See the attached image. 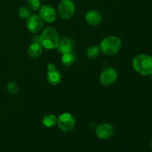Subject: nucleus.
Wrapping results in <instances>:
<instances>
[{"label": "nucleus", "instance_id": "nucleus-1", "mask_svg": "<svg viewBox=\"0 0 152 152\" xmlns=\"http://www.w3.org/2000/svg\"><path fill=\"white\" fill-rule=\"evenodd\" d=\"M59 41L60 37L57 31L52 27L45 28L40 35L41 45L47 50L57 48Z\"/></svg>", "mask_w": 152, "mask_h": 152}, {"label": "nucleus", "instance_id": "nucleus-2", "mask_svg": "<svg viewBox=\"0 0 152 152\" xmlns=\"http://www.w3.org/2000/svg\"><path fill=\"white\" fill-rule=\"evenodd\" d=\"M132 66L141 75H151L152 74V57L148 54L138 55L134 58Z\"/></svg>", "mask_w": 152, "mask_h": 152}, {"label": "nucleus", "instance_id": "nucleus-3", "mask_svg": "<svg viewBox=\"0 0 152 152\" xmlns=\"http://www.w3.org/2000/svg\"><path fill=\"white\" fill-rule=\"evenodd\" d=\"M99 48L103 54L112 56L120 51L122 47V40L120 37L111 36L104 38L99 44Z\"/></svg>", "mask_w": 152, "mask_h": 152}, {"label": "nucleus", "instance_id": "nucleus-4", "mask_svg": "<svg viewBox=\"0 0 152 152\" xmlns=\"http://www.w3.org/2000/svg\"><path fill=\"white\" fill-rule=\"evenodd\" d=\"M76 6L72 0H62L58 5V13L63 19H69L74 16Z\"/></svg>", "mask_w": 152, "mask_h": 152}, {"label": "nucleus", "instance_id": "nucleus-5", "mask_svg": "<svg viewBox=\"0 0 152 152\" xmlns=\"http://www.w3.org/2000/svg\"><path fill=\"white\" fill-rule=\"evenodd\" d=\"M76 119L69 113H64L57 118V125L61 131L64 132H71L75 129Z\"/></svg>", "mask_w": 152, "mask_h": 152}, {"label": "nucleus", "instance_id": "nucleus-6", "mask_svg": "<svg viewBox=\"0 0 152 152\" xmlns=\"http://www.w3.org/2000/svg\"><path fill=\"white\" fill-rule=\"evenodd\" d=\"M28 31L34 34H37L44 28V21L39 15L31 14L26 22Z\"/></svg>", "mask_w": 152, "mask_h": 152}, {"label": "nucleus", "instance_id": "nucleus-7", "mask_svg": "<svg viewBox=\"0 0 152 152\" xmlns=\"http://www.w3.org/2000/svg\"><path fill=\"white\" fill-rule=\"evenodd\" d=\"M100 83L104 86H109L114 84L117 80V72L114 68H106L102 71L99 77Z\"/></svg>", "mask_w": 152, "mask_h": 152}, {"label": "nucleus", "instance_id": "nucleus-8", "mask_svg": "<svg viewBox=\"0 0 152 152\" xmlns=\"http://www.w3.org/2000/svg\"><path fill=\"white\" fill-rule=\"evenodd\" d=\"M39 11L40 17L42 19L44 22L52 23L56 20L57 14H56V10L52 6L49 4L42 5Z\"/></svg>", "mask_w": 152, "mask_h": 152}, {"label": "nucleus", "instance_id": "nucleus-9", "mask_svg": "<svg viewBox=\"0 0 152 152\" xmlns=\"http://www.w3.org/2000/svg\"><path fill=\"white\" fill-rule=\"evenodd\" d=\"M114 128L109 123L99 125L96 129V135L100 140H108L114 135Z\"/></svg>", "mask_w": 152, "mask_h": 152}, {"label": "nucleus", "instance_id": "nucleus-10", "mask_svg": "<svg viewBox=\"0 0 152 152\" xmlns=\"http://www.w3.org/2000/svg\"><path fill=\"white\" fill-rule=\"evenodd\" d=\"M102 17L101 13L96 10H91L86 14V21L92 26L99 25L102 22Z\"/></svg>", "mask_w": 152, "mask_h": 152}, {"label": "nucleus", "instance_id": "nucleus-11", "mask_svg": "<svg viewBox=\"0 0 152 152\" xmlns=\"http://www.w3.org/2000/svg\"><path fill=\"white\" fill-rule=\"evenodd\" d=\"M74 48V43L73 42V40L69 38H67V37H65V38L60 39V41H59V45H58L57 49L59 53H61L62 54H64V53L73 52Z\"/></svg>", "mask_w": 152, "mask_h": 152}, {"label": "nucleus", "instance_id": "nucleus-12", "mask_svg": "<svg viewBox=\"0 0 152 152\" xmlns=\"http://www.w3.org/2000/svg\"><path fill=\"white\" fill-rule=\"evenodd\" d=\"M62 74L57 70H54L52 71H48L47 80L52 86H56L59 84L62 81Z\"/></svg>", "mask_w": 152, "mask_h": 152}, {"label": "nucleus", "instance_id": "nucleus-13", "mask_svg": "<svg viewBox=\"0 0 152 152\" xmlns=\"http://www.w3.org/2000/svg\"><path fill=\"white\" fill-rule=\"evenodd\" d=\"M43 50L42 46L40 44L32 43L28 49V53L32 59H37L42 54Z\"/></svg>", "mask_w": 152, "mask_h": 152}, {"label": "nucleus", "instance_id": "nucleus-14", "mask_svg": "<svg viewBox=\"0 0 152 152\" xmlns=\"http://www.w3.org/2000/svg\"><path fill=\"white\" fill-rule=\"evenodd\" d=\"M76 59H77V57H76L75 54L73 52H71V53H67L62 54V58H61V62H62V65L66 67H68L73 65L76 61Z\"/></svg>", "mask_w": 152, "mask_h": 152}, {"label": "nucleus", "instance_id": "nucleus-15", "mask_svg": "<svg viewBox=\"0 0 152 152\" xmlns=\"http://www.w3.org/2000/svg\"><path fill=\"white\" fill-rule=\"evenodd\" d=\"M42 124L47 128H52L57 124V117L53 114H48L42 118Z\"/></svg>", "mask_w": 152, "mask_h": 152}, {"label": "nucleus", "instance_id": "nucleus-16", "mask_svg": "<svg viewBox=\"0 0 152 152\" xmlns=\"http://www.w3.org/2000/svg\"><path fill=\"white\" fill-rule=\"evenodd\" d=\"M101 53L100 48L99 45H92L89 47V48L87 50V56L90 59H96L98 58Z\"/></svg>", "mask_w": 152, "mask_h": 152}, {"label": "nucleus", "instance_id": "nucleus-17", "mask_svg": "<svg viewBox=\"0 0 152 152\" xmlns=\"http://www.w3.org/2000/svg\"><path fill=\"white\" fill-rule=\"evenodd\" d=\"M41 1L40 0H28L27 1V7L31 10L37 11L41 7Z\"/></svg>", "mask_w": 152, "mask_h": 152}, {"label": "nucleus", "instance_id": "nucleus-18", "mask_svg": "<svg viewBox=\"0 0 152 152\" xmlns=\"http://www.w3.org/2000/svg\"><path fill=\"white\" fill-rule=\"evenodd\" d=\"M31 15V10L26 6H22L19 9V16L21 19H28Z\"/></svg>", "mask_w": 152, "mask_h": 152}, {"label": "nucleus", "instance_id": "nucleus-19", "mask_svg": "<svg viewBox=\"0 0 152 152\" xmlns=\"http://www.w3.org/2000/svg\"><path fill=\"white\" fill-rule=\"evenodd\" d=\"M7 89L10 94H16L19 91V88L17 83H14V82H10V83H9L7 84Z\"/></svg>", "mask_w": 152, "mask_h": 152}, {"label": "nucleus", "instance_id": "nucleus-20", "mask_svg": "<svg viewBox=\"0 0 152 152\" xmlns=\"http://www.w3.org/2000/svg\"><path fill=\"white\" fill-rule=\"evenodd\" d=\"M32 43H36V44H40V36L39 35H34L32 37Z\"/></svg>", "mask_w": 152, "mask_h": 152}, {"label": "nucleus", "instance_id": "nucleus-21", "mask_svg": "<svg viewBox=\"0 0 152 152\" xmlns=\"http://www.w3.org/2000/svg\"><path fill=\"white\" fill-rule=\"evenodd\" d=\"M47 69L48 71H54V70H56V65H54L53 63H48V65H47Z\"/></svg>", "mask_w": 152, "mask_h": 152}, {"label": "nucleus", "instance_id": "nucleus-22", "mask_svg": "<svg viewBox=\"0 0 152 152\" xmlns=\"http://www.w3.org/2000/svg\"><path fill=\"white\" fill-rule=\"evenodd\" d=\"M151 148H152V140H151Z\"/></svg>", "mask_w": 152, "mask_h": 152}, {"label": "nucleus", "instance_id": "nucleus-23", "mask_svg": "<svg viewBox=\"0 0 152 152\" xmlns=\"http://www.w3.org/2000/svg\"><path fill=\"white\" fill-rule=\"evenodd\" d=\"M151 80H152V74H151Z\"/></svg>", "mask_w": 152, "mask_h": 152}]
</instances>
